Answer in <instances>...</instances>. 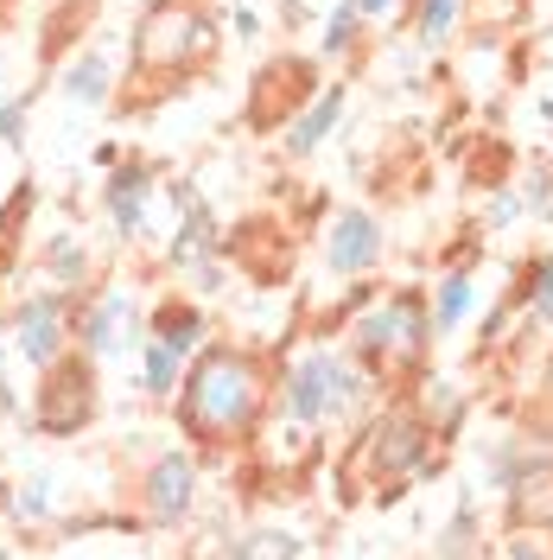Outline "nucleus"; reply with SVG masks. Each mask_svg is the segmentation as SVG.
Returning a JSON list of instances; mask_svg holds the SVG:
<instances>
[{"instance_id": "nucleus-26", "label": "nucleus", "mask_w": 553, "mask_h": 560, "mask_svg": "<svg viewBox=\"0 0 553 560\" xmlns=\"http://www.w3.org/2000/svg\"><path fill=\"white\" fill-rule=\"evenodd\" d=\"M451 13H458V0H426L420 7V38H446Z\"/></svg>"}, {"instance_id": "nucleus-12", "label": "nucleus", "mask_w": 553, "mask_h": 560, "mask_svg": "<svg viewBox=\"0 0 553 560\" xmlns=\"http://www.w3.org/2000/svg\"><path fill=\"white\" fill-rule=\"evenodd\" d=\"M146 191H153V166H146V160H121V166H108L103 210H108V223H115L121 236H134L140 230V217H146Z\"/></svg>"}, {"instance_id": "nucleus-29", "label": "nucleus", "mask_w": 553, "mask_h": 560, "mask_svg": "<svg viewBox=\"0 0 553 560\" xmlns=\"http://www.w3.org/2000/svg\"><path fill=\"white\" fill-rule=\"evenodd\" d=\"M7 415H13V388L0 383V420H7Z\"/></svg>"}, {"instance_id": "nucleus-8", "label": "nucleus", "mask_w": 553, "mask_h": 560, "mask_svg": "<svg viewBox=\"0 0 553 560\" xmlns=\"http://www.w3.org/2000/svg\"><path fill=\"white\" fill-rule=\"evenodd\" d=\"M376 465L381 471H414V478H426L433 471V427L420 415L376 420Z\"/></svg>"}, {"instance_id": "nucleus-9", "label": "nucleus", "mask_w": 553, "mask_h": 560, "mask_svg": "<svg viewBox=\"0 0 553 560\" xmlns=\"http://www.w3.org/2000/svg\"><path fill=\"white\" fill-rule=\"evenodd\" d=\"M280 415L293 420V427H318V420L331 415L325 350H311V357H293V363H286V376H280Z\"/></svg>"}, {"instance_id": "nucleus-4", "label": "nucleus", "mask_w": 553, "mask_h": 560, "mask_svg": "<svg viewBox=\"0 0 553 560\" xmlns=\"http://www.w3.org/2000/svg\"><path fill=\"white\" fill-rule=\"evenodd\" d=\"M96 415V370H90V350L83 357H51L45 363V383H38V433L51 440H70L83 433Z\"/></svg>"}, {"instance_id": "nucleus-28", "label": "nucleus", "mask_w": 553, "mask_h": 560, "mask_svg": "<svg viewBox=\"0 0 553 560\" xmlns=\"http://www.w3.org/2000/svg\"><path fill=\"white\" fill-rule=\"evenodd\" d=\"M356 7H363V20H381V13H388L395 0H356Z\"/></svg>"}, {"instance_id": "nucleus-11", "label": "nucleus", "mask_w": 553, "mask_h": 560, "mask_svg": "<svg viewBox=\"0 0 553 560\" xmlns=\"http://www.w3.org/2000/svg\"><path fill=\"white\" fill-rule=\"evenodd\" d=\"M376 255H381V223L369 210H344V217L331 223V243H325L331 275H369Z\"/></svg>"}, {"instance_id": "nucleus-24", "label": "nucleus", "mask_w": 553, "mask_h": 560, "mask_svg": "<svg viewBox=\"0 0 553 560\" xmlns=\"http://www.w3.org/2000/svg\"><path fill=\"white\" fill-rule=\"evenodd\" d=\"M356 20H363V7H356V0H344V7L331 13V26H325V51H331V58H338V51L350 45V33H356Z\"/></svg>"}, {"instance_id": "nucleus-27", "label": "nucleus", "mask_w": 553, "mask_h": 560, "mask_svg": "<svg viewBox=\"0 0 553 560\" xmlns=\"http://www.w3.org/2000/svg\"><path fill=\"white\" fill-rule=\"evenodd\" d=\"M20 523H45V478H33L20 490Z\"/></svg>"}, {"instance_id": "nucleus-22", "label": "nucleus", "mask_w": 553, "mask_h": 560, "mask_svg": "<svg viewBox=\"0 0 553 560\" xmlns=\"http://www.w3.org/2000/svg\"><path fill=\"white\" fill-rule=\"evenodd\" d=\"M325 383H331V415H338V408H356V395H363V376H356L350 363L325 357Z\"/></svg>"}, {"instance_id": "nucleus-13", "label": "nucleus", "mask_w": 553, "mask_h": 560, "mask_svg": "<svg viewBox=\"0 0 553 560\" xmlns=\"http://www.w3.org/2000/svg\"><path fill=\"white\" fill-rule=\"evenodd\" d=\"M509 523L553 528V458L516 465V478H509Z\"/></svg>"}, {"instance_id": "nucleus-17", "label": "nucleus", "mask_w": 553, "mask_h": 560, "mask_svg": "<svg viewBox=\"0 0 553 560\" xmlns=\"http://www.w3.org/2000/svg\"><path fill=\"white\" fill-rule=\"evenodd\" d=\"M108 90H115V77H108V65L96 58V51H90V58H77V65L64 70V96H70V103L96 108V103L108 96Z\"/></svg>"}, {"instance_id": "nucleus-18", "label": "nucleus", "mask_w": 553, "mask_h": 560, "mask_svg": "<svg viewBox=\"0 0 553 560\" xmlns=\"http://www.w3.org/2000/svg\"><path fill=\"white\" fill-rule=\"evenodd\" d=\"M471 313V275L458 268V275H446L439 280V306H433V325L439 331H458V318Z\"/></svg>"}, {"instance_id": "nucleus-7", "label": "nucleus", "mask_w": 553, "mask_h": 560, "mask_svg": "<svg viewBox=\"0 0 553 560\" xmlns=\"http://www.w3.org/2000/svg\"><path fill=\"white\" fill-rule=\"evenodd\" d=\"M13 338H20V357L26 363H51V357H64V338H70V313H64V293L51 287L45 300H26L20 313H13Z\"/></svg>"}, {"instance_id": "nucleus-30", "label": "nucleus", "mask_w": 553, "mask_h": 560, "mask_svg": "<svg viewBox=\"0 0 553 560\" xmlns=\"http://www.w3.org/2000/svg\"><path fill=\"white\" fill-rule=\"evenodd\" d=\"M541 115H548V128H553V103H541Z\"/></svg>"}, {"instance_id": "nucleus-15", "label": "nucleus", "mask_w": 553, "mask_h": 560, "mask_svg": "<svg viewBox=\"0 0 553 560\" xmlns=\"http://www.w3.org/2000/svg\"><path fill=\"white\" fill-rule=\"evenodd\" d=\"M178 376H185V350L166 345V338H153L146 357H140V388H146V395H173Z\"/></svg>"}, {"instance_id": "nucleus-14", "label": "nucleus", "mask_w": 553, "mask_h": 560, "mask_svg": "<svg viewBox=\"0 0 553 560\" xmlns=\"http://www.w3.org/2000/svg\"><path fill=\"white\" fill-rule=\"evenodd\" d=\"M338 115H344V90H325V96H318V103H311L306 115L293 121V135H286V153H293V160H306L311 147H318V140L338 128Z\"/></svg>"}, {"instance_id": "nucleus-3", "label": "nucleus", "mask_w": 553, "mask_h": 560, "mask_svg": "<svg viewBox=\"0 0 553 560\" xmlns=\"http://www.w3.org/2000/svg\"><path fill=\"white\" fill-rule=\"evenodd\" d=\"M426 338H433V313L414 293L381 300L376 313H363L356 331H350V345H356V357H369V370H414L426 357Z\"/></svg>"}, {"instance_id": "nucleus-16", "label": "nucleus", "mask_w": 553, "mask_h": 560, "mask_svg": "<svg viewBox=\"0 0 553 560\" xmlns=\"http://www.w3.org/2000/svg\"><path fill=\"white\" fill-rule=\"evenodd\" d=\"M153 338H166V345H178L185 357H191L198 338H204V313H198V306H185V300H166V306L153 313Z\"/></svg>"}, {"instance_id": "nucleus-10", "label": "nucleus", "mask_w": 553, "mask_h": 560, "mask_svg": "<svg viewBox=\"0 0 553 560\" xmlns=\"http://www.w3.org/2000/svg\"><path fill=\"white\" fill-rule=\"evenodd\" d=\"M311 96V65H274V70H261L255 77V96H248V121L255 128H274V121H286L293 108H306Z\"/></svg>"}, {"instance_id": "nucleus-2", "label": "nucleus", "mask_w": 553, "mask_h": 560, "mask_svg": "<svg viewBox=\"0 0 553 560\" xmlns=\"http://www.w3.org/2000/svg\"><path fill=\"white\" fill-rule=\"evenodd\" d=\"M216 26L191 0H146L134 20V77H153V90H178L210 58Z\"/></svg>"}, {"instance_id": "nucleus-23", "label": "nucleus", "mask_w": 553, "mask_h": 560, "mask_svg": "<svg viewBox=\"0 0 553 560\" xmlns=\"http://www.w3.org/2000/svg\"><path fill=\"white\" fill-rule=\"evenodd\" d=\"M528 300H534V318H548L553 325V255H541L534 268H528V287H521Z\"/></svg>"}, {"instance_id": "nucleus-25", "label": "nucleus", "mask_w": 553, "mask_h": 560, "mask_svg": "<svg viewBox=\"0 0 553 560\" xmlns=\"http://www.w3.org/2000/svg\"><path fill=\"white\" fill-rule=\"evenodd\" d=\"M0 140H7L13 153L26 147V96H7V103H0Z\"/></svg>"}, {"instance_id": "nucleus-20", "label": "nucleus", "mask_w": 553, "mask_h": 560, "mask_svg": "<svg viewBox=\"0 0 553 560\" xmlns=\"http://www.w3.org/2000/svg\"><path fill=\"white\" fill-rule=\"evenodd\" d=\"M45 275L58 280V293H70L77 280L90 275V261H83V248L70 243V236H58V243H51V255H45Z\"/></svg>"}, {"instance_id": "nucleus-19", "label": "nucleus", "mask_w": 553, "mask_h": 560, "mask_svg": "<svg viewBox=\"0 0 553 560\" xmlns=\"http://www.w3.org/2000/svg\"><path fill=\"white\" fill-rule=\"evenodd\" d=\"M210 236V210L185 198V230L173 236V268H198V243Z\"/></svg>"}, {"instance_id": "nucleus-1", "label": "nucleus", "mask_w": 553, "mask_h": 560, "mask_svg": "<svg viewBox=\"0 0 553 560\" xmlns=\"http://www.w3.org/2000/svg\"><path fill=\"white\" fill-rule=\"evenodd\" d=\"M268 420V370L236 345H210L178 376V427L204 446H248Z\"/></svg>"}, {"instance_id": "nucleus-21", "label": "nucleus", "mask_w": 553, "mask_h": 560, "mask_svg": "<svg viewBox=\"0 0 553 560\" xmlns=\"http://www.w3.org/2000/svg\"><path fill=\"white\" fill-rule=\"evenodd\" d=\"M230 555H306L299 535H274V528H255L243 541H230Z\"/></svg>"}, {"instance_id": "nucleus-31", "label": "nucleus", "mask_w": 553, "mask_h": 560, "mask_svg": "<svg viewBox=\"0 0 553 560\" xmlns=\"http://www.w3.org/2000/svg\"><path fill=\"white\" fill-rule=\"evenodd\" d=\"M548 395H553V363H548Z\"/></svg>"}, {"instance_id": "nucleus-5", "label": "nucleus", "mask_w": 553, "mask_h": 560, "mask_svg": "<svg viewBox=\"0 0 553 560\" xmlns=\"http://www.w3.org/2000/svg\"><path fill=\"white\" fill-rule=\"evenodd\" d=\"M191 497H198V458L185 453H160L146 465V485H140V510L153 528H178L191 516Z\"/></svg>"}, {"instance_id": "nucleus-6", "label": "nucleus", "mask_w": 553, "mask_h": 560, "mask_svg": "<svg viewBox=\"0 0 553 560\" xmlns=\"http://www.w3.org/2000/svg\"><path fill=\"white\" fill-rule=\"evenodd\" d=\"M70 331H77V345L83 350H128L140 331V313L128 293H90L83 300V313H70Z\"/></svg>"}]
</instances>
